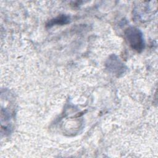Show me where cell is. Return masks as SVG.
Instances as JSON below:
<instances>
[{
	"mask_svg": "<svg viewBox=\"0 0 158 158\" xmlns=\"http://www.w3.org/2000/svg\"><path fill=\"white\" fill-rule=\"evenodd\" d=\"M106 65L109 71L117 75L122 73L124 71L123 64L115 55H112L107 60Z\"/></svg>",
	"mask_w": 158,
	"mask_h": 158,
	"instance_id": "7a4b0ae2",
	"label": "cell"
},
{
	"mask_svg": "<svg viewBox=\"0 0 158 158\" xmlns=\"http://www.w3.org/2000/svg\"><path fill=\"white\" fill-rule=\"evenodd\" d=\"M125 35L131 48L138 52H141L144 48V42L143 35L140 30L135 27H129Z\"/></svg>",
	"mask_w": 158,
	"mask_h": 158,
	"instance_id": "6da1fadb",
	"label": "cell"
},
{
	"mask_svg": "<svg viewBox=\"0 0 158 158\" xmlns=\"http://www.w3.org/2000/svg\"><path fill=\"white\" fill-rule=\"evenodd\" d=\"M70 22V17L65 15H61L55 19H51L48 23V27H51L55 25H65Z\"/></svg>",
	"mask_w": 158,
	"mask_h": 158,
	"instance_id": "3957f363",
	"label": "cell"
}]
</instances>
